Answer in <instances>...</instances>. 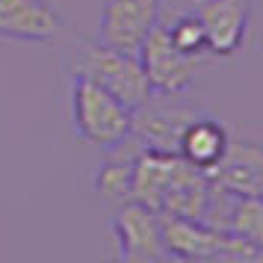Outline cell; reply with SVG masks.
<instances>
[{"label": "cell", "mask_w": 263, "mask_h": 263, "mask_svg": "<svg viewBox=\"0 0 263 263\" xmlns=\"http://www.w3.org/2000/svg\"><path fill=\"white\" fill-rule=\"evenodd\" d=\"M68 74H83L98 86H104L109 95H116L127 107H139L151 95V86L145 80L139 53H127L92 39H77L71 48Z\"/></svg>", "instance_id": "7a4b0ae2"}, {"label": "cell", "mask_w": 263, "mask_h": 263, "mask_svg": "<svg viewBox=\"0 0 263 263\" xmlns=\"http://www.w3.org/2000/svg\"><path fill=\"white\" fill-rule=\"evenodd\" d=\"M228 142H231V133L225 130V124L213 116L201 112L198 119H192L183 133H180V142H178V154L190 163V166L201 168H213L222 154H225Z\"/></svg>", "instance_id": "8fae6325"}, {"label": "cell", "mask_w": 263, "mask_h": 263, "mask_svg": "<svg viewBox=\"0 0 263 263\" xmlns=\"http://www.w3.org/2000/svg\"><path fill=\"white\" fill-rule=\"evenodd\" d=\"M68 104H71V124L77 139L104 151H116L119 145L127 142L133 109L121 104L116 95H109L104 86H98L83 74H71Z\"/></svg>", "instance_id": "6da1fadb"}, {"label": "cell", "mask_w": 263, "mask_h": 263, "mask_svg": "<svg viewBox=\"0 0 263 263\" xmlns=\"http://www.w3.org/2000/svg\"><path fill=\"white\" fill-rule=\"evenodd\" d=\"M139 62H142L145 80L151 92H166V95H180L195 86V74L204 65H210V57H186L180 53L172 39H168L166 24H160L148 33V39L139 48Z\"/></svg>", "instance_id": "5b68a950"}, {"label": "cell", "mask_w": 263, "mask_h": 263, "mask_svg": "<svg viewBox=\"0 0 263 263\" xmlns=\"http://www.w3.org/2000/svg\"><path fill=\"white\" fill-rule=\"evenodd\" d=\"M222 228L234 237L246 239L263 257V195H237L228 198Z\"/></svg>", "instance_id": "7c38bea8"}, {"label": "cell", "mask_w": 263, "mask_h": 263, "mask_svg": "<svg viewBox=\"0 0 263 263\" xmlns=\"http://www.w3.org/2000/svg\"><path fill=\"white\" fill-rule=\"evenodd\" d=\"M112 254L124 263H157L166 260L160 213L139 201H124L109 219Z\"/></svg>", "instance_id": "8992f818"}, {"label": "cell", "mask_w": 263, "mask_h": 263, "mask_svg": "<svg viewBox=\"0 0 263 263\" xmlns=\"http://www.w3.org/2000/svg\"><path fill=\"white\" fill-rule=\"evenodd\" d=\"M190 92L180 95H166V92H151L139 107L130 112V136L127 148H154V151H172L178 154V142L183 127L192 119H198L204 109L186 101Z\"/></svg>", "instance_id": "277c9868"}, {"label": "cell", "mask_w": 263, "mask_h": 263, "mask_svg": "<svg viewBox=\"0 0 263 263\" xmlns=\"http://www.w3.org/2000/svg\"><path fill=\"white\" fill-rule=\"evenodd\" d=\"M62 33V18L48 0H0V39L50 45Z\"/></svg>", "instance_id": "30bf717a"}, {"label": "cell", "mask_w": 263, "mask_h": 263, "mask_svg": "<svg viewBox=\"0 0 263 263\" xmlns=\"http://www.w3.org/2000/svg\"><path fill=\"white\" fill-rule=\"evenodd\" d=\"M207 178L225 198L263 195V148L251 139H231L222 160L207 168Z\"/></svg>", "instance_id": "ba28073f"}, {"label": "cell", "mask_w": 263, "mask_h": 263, "mask_svg": "<svg viewBox=\"0 0 263 263\" xmlns=\"http://www.w3.org/2000/svg\"><path fill=\"white\" fill-rule=\"evenodd\" d=\"M116 151H121V154L95 168V175H92V190H95L107 204H116V207H119V204L130 201V190H133V148L119 145Z\"/></svg>", "instance_id": "4fadbf2b"}, {"label": "cell", "mask_w": 263, "mask_h": 263, "mask_svg": "<svg viewBox=\"0 0 263 263\" xmlns=\"http://www.w3.org/2000/svg\"><path fill=\"white\" fill-rule=\"evenodd\" d=\"M195 12L207 33V53L213 60H225L246 45L254 0H204Z\"/></svg>", "instance_id": "9c48e42d"}, {"label": "cell", "mask_w": 263, "mask_h": 263, "mask_svg": "<svg viewBox=\"0 0 263 263\" xmlns=\"http://www.w3.org/2000/svg\"><path fill=\"white\" fill-rule=\"evenodd\" d=\"M163 21V0H104L101 6V42L139 53L148 33Z\"/></svg>", "instance_id": "52a82bcc"}, {"label": "cell", "mask_w": 263, "mask_h": 263, "mask_svg": "<svg viewBox=\"0 0 263 263\" xmlns=\"http://www.w3.org/2000/svg\"><path fill=\"white\" fill-rule=\"evenodd\" d=\"M166 30H168L172 45H175L180 53H186V57H210V53H207V33H204V24H201V18H198L195 9L175 15V21L166 24ZM210 60H213V57H210Z\"/></svg>", "instance_id": "5bb4252c"}, {"label": "cell", "mask_w": 263, "mask_h": 263, "mask_svg": "<svg viewBox=\"0 0 263 263\" xmlns=\"http://www.w3.org/2000/svg\"><path fill=\"white\" fill-rule=\"evenodd\" d=\"M160 234L166 257L175 260H263L246 239L210 222L160 213Z\"/></svg>", "instance_id": "3957f363"}]
</instances>
